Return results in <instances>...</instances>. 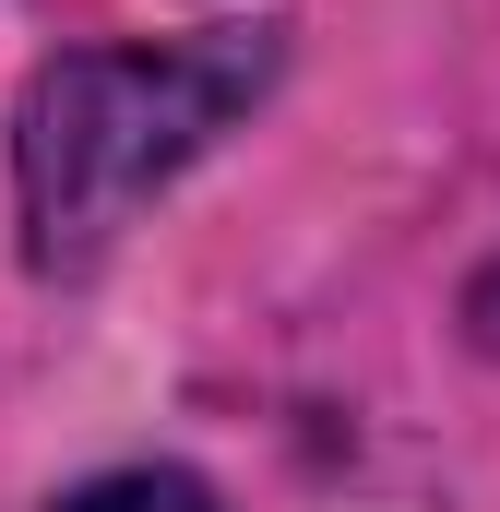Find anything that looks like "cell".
Here are the masks:
<instances>
[{
	"mask_svg": "<svg viewBox=\"0 0 500 512\" xmlns=\"http://www.w3.org/2000/svg\"><path fill=\"white\" fill-rule=\"evenodd\" d=\"M60 512H215V489H203V477H179V465H131V477L72 489Z\"/></svg>",
	"mask_w": 500,
	"mask_h": 512,
	"instance_id": "obj_2",
	"label": "cell"
},
{
	"mask_svg": "<svg viewBox=\"0 0 500 512\" xmlns=\"http://www.w3.org/2000/svg\"><path fill=\"white\" fill-rule=\"evenodd\" d=\"M262 96V36H203V48H84L36 72L24 96V227L36 262H84L155 179H179L215 131Z\"/></svg>",
	"mask_w": 500,
	"mask_h": 512,
	"instance_id": "obj_1",
	"label": "cell"
}]
</instances>
